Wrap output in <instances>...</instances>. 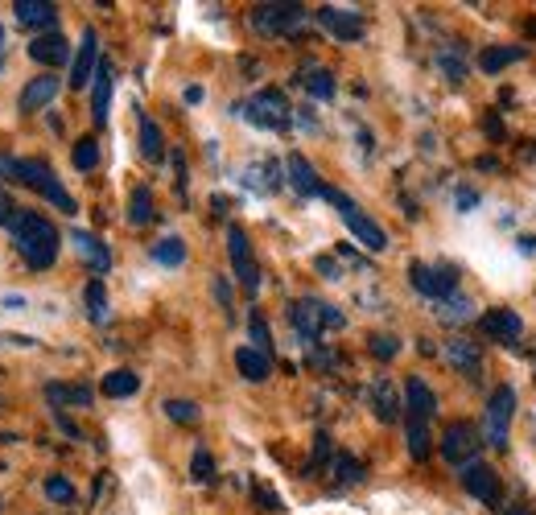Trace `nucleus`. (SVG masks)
<instances>
[{
    "label": "nucleus",
    "mask_w": 536,
    "mask_h": 515,
    "mask_svg": "<svg viewBox=\"0 0 536 515\" xmlns=\"http://www.w3.org/2000/svg\"><path fill=\"white\" fill-rule=\"evenodd\" d=\"M9 231H13V244L29 268H50L58 260V227L50 219L25 211L9 223Z\"/></svg>",
    "instance_id": "f257e3e1"
},
{
    "label": "nucleus",
    "mask_w": 536,
    "mask_h": 515,
    "mask_svg": "<svg viewBox=\"0 0 536 515\" xmlns=\"http://www.w3.org/2000/svg\"><path fill=\"white\" fill-rule=\"evenodd\" d=\"M13 178H21L33 194H42L54 211H62V215H75V198L66 194V186L58 182V174L46 165V161H13Z\"/></svg>",
    "instance_id": "f03ea898"
},
{
    "label": "nucleus",
    "mask_w": 536,
    "mask_h": 515,
    "mask_svg": "<svg viewBox=\"0 0 536 515\" xmlns=\"http://www.w3.org/2000/svg\"><path fill=\"white\" fill-rule=\"evenodd\" d=\"M322 198L339 206V215H343L347 231L359 239V244H363L367 252H384V248H388V235H384V227H380L376 219H367V215L359 211V206H355L347 194H339V190H330V186H326V190H322Z\"/></svg>",
    "instance_id": "7ed1b4c3"
},
{
    "label": "nucleus",
    "mask_w": 536,
    "mask_h": 515,
    "mask_svg": "<svg viewBox=\"0 0 536 515\" xmlns=\"http://www.w3.org/2000/svg\"><path fill=\"white\" fill-rule=\"evenodd\" d=\"M512 417H516V392L512 388H495L483 412V437L495 450H508V433H512Z\"/></svg>",
    "instance_id": "20e7f679"
},
{
    "label": "nucleus",
    "mask_w": 536,
    "mask_h": 515,
    "mask_svg": "<svg viewBox=\"0 0 536 515\" xmlns=\"http://www.w3.org/2000/svg\"><path fill=\"white\" fill-rule=\"evenodd\" d=\"M310 21V13L301 5H256L252 9V29L264 33V38H289L301 25Z\"/></svg>",
    "instance_id": "39448f33"
},
{
    "label": "nucleus",
    "mask_w": 536,
    "mask_h": 515,
    "mask_svg": "<svg viewBox=\"0 0 536 515\" xmlns=\"http://www.w3.org/2000/svg\"><path fill=\"white\" fill-rule=\"evenodd\" d=\"M479 450H483V437H479V429L475 425H466V421H454V425H446V433H442V458L450 462V466H471L475 458H479Z\"/></svg>",
    "instance_id": "423d86ee"
},
{
    "label": "nucleus",
    "mask_w": 536,
    "mask_h": 515,
    "mask_svg": "<svg viewBox=\"0 0 536 515\" xmlns=\"http://www.w3.org/2000/svg\"><path fill=\"white\" fill-rule=\"evenodd\" d=\"M409 281H413L417 293H425L433 301H446L458 289V272L446 268V264H438V268H433V264H409Z\"/></svg>",
    "instance_id": "0eeeda50"
},
{
    "label": "nucleus",
    "mask_w": 536,
    "mask_h": 515,
    "mask_svg": "<svg viewBox=\"0 0 536 515\" xmlns=\"http://www.w3.org/2000/svg\"><path fill=\"white\" fill-rule=\"evenodd\" d=\"M227 252H231V268H236L244 293H256L260 289V268H256V256H252L244 227H227Z\"/></svg>",
    "instance_id": "6e6552de"
},
{
    "label": "nucleus",
    "mask_w": 536,
    "mask_h": 515,
    "mask_svg": "<svg viewBox=\"0 0 536 515\" xmlns=\"http://www.w3.org/2000/svg\"><path fill=\"white\" fill-rule=\"evenodd\" d=\"M244 116H248L252 124H260V128L281 132V128H289V103H285V95H281V91H260V95H252V99H248Z\"/></svg>",
    "instance_id": "1a4fd4ad"
},
{
    "label": "nucleus",
    "mask_w": 536,
    "mask_h": 515,
    "mask_svg": "<svg viewBox=\"0 0 536 515\" xmlns=\"http://www.w3.org/2000/svg\"><path fill=\"white\" fill-rule=\"evenodd\" d=\"M462 487H466V495H475L479 503H487V507H495L499 499H504V487H499V478H495V470L491 466H483V462H471V466H462Z\"/></svg>",
    "instance_id": "9d476101"
},
{
    "label": "nucleus",
    "mask_w": 536,
    "mask_h": 515,
    "mask_svg": "<svg viewBox=\"0 0 536 515\" xmlns=\"http://www.w3.org/2000/svg\"><path fill=\"white\" fill-rule=\"evenodd\" d=\"M314 17H318V25H322V29H330L339 42H359V38H363V21H359V13H355V9H334V5H322Z\"/></svg>",
    "instance_id": "9b49d317"
},
{
    "label": "nucleus",
    "mask_w": 536,
    "mask_h": 515,
    "mask_svg": "<svg viewBox=\"0 0 536 515\" xmlns=\"http://www.w3.org/2000/svg\"><path fill=\"white\" fill-rule=\"evenodd\" d=\"M54 95H58V75L46 71V75L29 79V83L21 87L17 108H21V112H42V108H50V103H54Z\"/></svg>",
    "instance_id": "f8f14e48"
},
{
    "label": "nucleus",
    "mask_w": 536,
    "mask_h": 515,
    "mask_svg": "<svg viewBox=\"0 0 536 515\" xmlns=\"http://www.w3.org/2000/svg\"><path fill=\"white\" fill-rule=\"evenodd\" d=\"M289 322H293V330H297L301 338L314 342V338L322 334V301H318V297L293 301V305H289Z\"/></svg>",
    "instance_id": "ddd939ff"
},
{
    "label": "nucleus",
    "mask_w": 536,
    "mask_h": 515,
    "mask_svg": "<svg viewBox=\"0 0 536 515\" xmlns=\"http://www.w3.org/2000/svg\"><path fill=\"white\" fill-rule=\"evenodd\" d=\"M95 71H99V33H95V29H83V50H79V58H75L71 87H75V91L91 87Z\"/></svg>",
    "instance_id": "4468645a"
},
{
    "label": "nucleus",
    "mask_w": 536,
    "mask_h": 515,
    "mask_svg": "<svg viewBox=\"0 0 536 515\" xmlns=\"http://www.w3.org/2000/svg\"><path fill=\"white\" fill-rule=\"evenodd\" d=\"M479 326L491 342H508V347L524 334V322H520V314H512V309H491V314H483Z\"/></svg>",
    "instance_id": "2eb2a0df"
},
{
    "label": "nucleus",
    "mask_w": 536,
    "mask_h": 515,
    "mask_svg": "<svg viewBox=\"0 0 536 515\" xmlns=\"http://www.w3.org/2000/svg\"><path fill=\"white\" fill-rule=\"evenodd\" d=\"M433 412H438V396L429 392V384H425V380H417V375H413V380L405 384V417H413V421H425V425H429Z\"/></svg>",
    "instance_id": "dca6fc26"
},
{
    "label": "nucleus",
    "mask_w": 536,
    "mask_h": 515,
    "mask_svg": "<svg viewBox=\"0 0 536 515\" xmlns=\"http://www.w3.org/2000/svg\"><path fill=\"white\" fill-rule=\"evenodd\" d=\"M285 169H289V182H293V190L297 194H306V198H322V182H318V174H314V165L301 157V153H289V161H285Z\"/></svg>",
    "instance_id": "f3484780"
},
{
    "label": "nucleus",
    "mask_w": 536,
    "mask_h": 515,
    "mask_svg": "<svg viewBox=\"0 0 536 515\" xmlns=\"http://www.w3.org/2000/svg\"><path fill=\"white\" fill-rule=\"evenodd\" d=\"M446 363L450 367H458L462 375H479V342H471V338H450L446 342Z\"/></svg>",
    "instance_id": "a211bd4d"
},
{
    "label": "nucleus",
    "mask_w": 536,
    "mask_h": 515,
    "mask_svg": "<svg viewBox=\"0 0 536 515\" xmlns=\"http://www.w3.org/2000/svg\"><path fill=\"white\" fill-rule=\"evenodd\" d=\"M71 244H75V252H79L95 272H108V268H112V252L99 244L91 231H71Z\"/></svg>",
    "instance_id": "6ab92c4d"
},
{
    "label": "nucleus",
    "mask_w": 536,
    "mask_h": 515,
    "mask_svg": "<svg viewBox=\"0 0 536 515\" xmlns=\"http://www.w3.org/2000/svg\"><path fill=\"white\" fill-rule=\"evenodd\" d=\"M236 367H240V375H244L248 384H264L268 375H273V359L260 355L256 347H240L236 351Z\"/></svg>",
    "instance_id": "aec40b11"
},
{
    "label": "nucleus",
    "mask_w": 536,
    "mask_h": 515,
    "mask_svg": "<svg viewBox=\"0 0 536 515\" xmlns=\"http://www.w3.org/2000/svg\"><path fill=\"white\" fill-rule=\"evenodd\" d=\"M29 54L38 58L42 66H62L66 58H71V46H66L62 33H46V38H38V42L29 46Z\"/></svg>",
    "instance_id": "412c9836"
},
{
    "label": "nucleus",
    "mask_w": 536,
    "mask_h": 515,
    "mask_svg": "<svg viewBox=\"0 0 536 515\" xmlns=\"http://www.w3.org/2000/svg\"><path fill=\"white\" fill-rule=\"evenodd\" d=\"M108 99H112V71L99 62V71L91 79V116H95V124L108 120Z\"/></svg>",
    "instance_id": "4be33fe9"
},
{
    "label": "nucleus",
    "mask_w": 536,
    "mask_h": 515,
    "mask_svg": "<svg viewBox=\"0 0 536 515\" xmlns=\"http://www.w3.org/2000/svg\"><path fill=\"white\" fill-rule=\"evenodd\" d=\"M46 400L58 404V408H66V404L87 408V404L95 400V392H91L87 384H50V388H46Z\"/></svg>",
    "instance_id": "5701e85b"
},
{
    "label": "nucleus",
    "mask_w": 536,
    "mask_h": 515,
    "mask_svg": "<svg viewBox=\"0 0 536 515\" xmlns=\"http://www.w3.org/2000/svg\"><path fill=\"white\" fill-rule=\"evenodd\" d=\"M524 54H528L524 46H491V50H483V54H479V66H483L487 75H499V71H504V66L520 62Z\"/></svg>",
    "instance_id": "b1692460"
},
{
    "label": "nucleus",
    "mask_w": 536,
    "mask_h": 515,
    "mask_svg": "<svg viewBox=\"0 0 536 515\" xmlns=\"http://www.w3.org/2000/svg\"><path fill=\"white\" fill-rule=\"evenodd\" d=\"M13 13H17L21 25H50L54 21V5H50V0H17Z\"/></svg>",
    "instance_id": "393cba45"
},
{
    "label": "nucleus",
    "mask_w": 536,
    "mask_h": 515,
    "mask_svg": "<svg viewBox=\"0 0 536 515\" xmlns=\"http://www.w3.org/2000/svg\"><path fill=\"white\" fill-rule=\"evenodd\" d=\"M137 388H141V380H137V375H132L128 367H120V371H108V375H104V396L124 400V396H137Z\"/></svg>",
    "instance_id": "a878e982"
},
{
    "label": "nucleus",
    "mask_w": 536,
    "mask_h": 515,
    "mask_svg": "<svg viewBox=\"0 0 536 515\" xmlns=\"http://www.w3.org/2000/svg\"><path fill=\"white\" fill-rule=\"evenodd\" d=\"M149 219H153V194H149V186H137V190H132V198H128V223L145 227Z\"/></svg>",
    "instance_id": "bb28decb"
},
{
    "label": "nucleus",
    "mask_w": 536,
    "mask_h": 515,
    "mask_svg": "<svg viewBox=\"0 0 536 515\" xmlns=\"http://www.w3.org/2000/svg\"><path fill=\"white\" fill-rule=\"evenodd\" d=\"M372 400H376V417H380V421H396V417H400V396H396V388H392L388 380L376 384Z\"/></svg>",
    "instance_id": "cd10ccee"
},
{
    "label": "nucleus",
    "mask_w": 536,
    "mask_h": 515,
    "mask_svg": "<svg viewBox=\"0 0 536 515\" xmlns=\"http://www.w3.org/2000/svg\"><path fill=\"white\" fill-rule=\"evenodd\" d=\"M405 433H409V454H413L417 462H425V458H429V450H433V441H429V425H425V421L405 417Z\"/></svg>",
    "instance_id": "c85d7f7f"
},
{
    "label": "nucleus",
    "mask_w": 536,
    "mask_h": 515,
    "mask_svg": "<svg viewBox=\"0 0 536 515\" xmlns=\"http://www.w3.org/2000/svg\"><path fill=\"white\" fill-rule=\"evenodd\" d=\"M141 153H145L149 161H161V157H165L161 128H157V120H149V116H141Z\"/></svg>",
    "instance_id": "c756f323"
},
{
    "label": "nucleus",
    "mask_w": 536,
    "mask_h": 515,
    "mask_svg": "<svg viewBox=\"0 0 536 515\" xmlns=\"http://www.w3.org/2000/svg\"><path fill=\"white\" fill-rule=\"evenodd\" d=\"M153 260H157V264H165V268H178V264L186 260V244H182L178 235L161 239V244H153Z\"/></svg>",
    "instance_id": "7c9ffc66"
},
{
    "label": "nucleus",
    "mask_w": 536,
    "mask_h": 515,
    "mask_svg": "<svg viewBox=\"0 0 536 515\" xmlns=\"http://www.w3.org/2000/svg\"><path fill=\"white\" fill-rule=\"evenodd\" d=\"M83 297H87V318H91V322H108V293H104V281H91Z\"/></svg>",
    "instance_id": "2f4dec72"
},
{
    "label": "nucleus",
    "mask_w": 536,
    "mask_h": 515,
    "mask_svg": "<svg viewBox=\"0 0 536 515\" xmlns=\"http://www.w3.org/2000/svg\"><path fill=\"white\" fill-rule=\"evenodd\" d=\"M438 318L442 322H466V318H475V305L466 297H446V301H438Z\"/></svg>",
    "instance_id": "473e14b6"
},
{
    "label": "nucleus",
    "mask_w": 536,
    "mask_h": 515,
    "mask_svg": "<svg viewBox=\"0 0 536 515\" xmlns=\"http://www.w3.org/2000/svg\"><path fill=\"white\" fill-rule=\"evenodd\" d=\"M71 161H75V169H83V174H91V169L99 165V145L91 141V136H83V141L75 145V153H71Z\"/></svg>",
    "instance_id": "72a5a7b5"
},
{
    "label": "nucleus",
    "mask_w": 536,
    "mask_h": 515,
    "mask_svg": "<svg viewBox=\"0 0 536 515\" xmlns=\"http://www.w3.org/2000/svg\"><path fill=\"white\" fill-rule=\"evenodd\" d=\"M359 478H363V466H359L355 458L339 454V462H334V483H339V487H355Z\"/></svg>",
    "instance_id": "f704fd0d"
},
{
    "label": "nucleus",
    "mask_w": 536,
    "mask_h": 515,
    "mask_svg": "<svg viewBox=\"0 0 536 515\" xmlns=\"http://www.w3.org/2000/svg\"><path fill=\"white\" fill-rule=\"evenodd\" d=\"M190 478H194V483H211V478H215V458H211V450H194V458H190Z\"/></svg>",
    "instance_id": "c9c22d12"
},
{
    "label": "nucleus",
    "mask_w": 536,
    "mask_h": 515,
    "mask_svg": "<svg viewBox=\"0 0 536 515\" xmlns=\"http://www.w3.org/2000/svg\"><path fill=\"white\" fill-rule=\"evenodd\" d=\"M306 91H310L314 99H330V95H334V75L318 66V71L306 75Z\"/></svg>",
    "instance_id": "e433bc0d"
},
{
    "label": "nucleus",
    "mask_w": 536,
    "mask_h": 515,
    "mask_svg": "<svg viewBox=\"0 0 536 515\" xmlns=\"http://www.w3.org/2000/svg\"><path fill=\"white\" fill-rule=\"evenodd\" d=\"M165 417L178 421V425H194L198 421V404H190V400H165Z\"/></svg>",
    "instance_id": "4c0bfd02"
},
{
    "label": "nucleus",
    "mask_w": 536,
    "mask_h": 515,
    "mask_svg": "<svg viewBox=\"0 0 536 515\" xmlns=\"http://www.w3.org/2000/svg\"><path fill=\"white\" fill-rule=\"evenodd\" d=\"M248 330H252V342H256V351H260V355L273 351V334H268V322H264L260 314L248 318Z\"/></svg>",
    "instance_id": "58836bf2"
},
{
    "label": "nucleus",
    "mask_w": 536,
    "mask_h": 515,
    "mask_svg": "<svg viewBox=\"0 0 536 515\" xmlns=\"http://www.w3.org/2000/svg\"><path fill=\"white\" fill-rule=\"evenodd\" d=\"M46 499H50V503H71V499H75V487L66 483V478L50 474V478H46Z\"/></svg>",
    "instance_id": "ea45409f"
},
{
    "label": "nucleus",
    "mask_w": 536,
    "mask_h": 515,
    "mask_svg": "<svg viewBox=\"0 0 536 515\" xmlns=\"http://www.w3.org/2000/svg\"><path fill=\"white\" fill-rule=\"evenodd\" d=\"M396 351H400L396 334H372V355L376 359H396Z\"/></svg>",
    "instance_id": "a19ab883"
},
{
    "label": "nucleus",
    "mask_w": 536,
    "mask_h": 515,
    "mask_svg": "<svg viewBox=\"0 0 536 515\" xmlns=\"http://www.w3.org/2000/svg\"><path fill=\"white\" fill-rule=\"evenodd\" d=\"M442 71L450 75V83H462V79H466V62H462V58H454L450 50H442Z\"/></svg>",
    "instance_id": "79ce46f5"
},
{
    "label": "nucleus",
    "mask_w": 536,
    "mask_h": 515,
    "mask_svg": "<svg viewBox=\"0 0 536 515\" xmlns=\"http://www.w3.org/2000/svg\"><path fill=\"white\" fill-rule=\"evenodd\" d=\"M252 499H256L264 511H281V499H277L273 491H268V487H252Z\"/></svg>",
    "instance_id": "37998d69"
},
{
    "label": "nucleus",
    "mask_w": 536,
    "mask_h": 515,
    "mask_svg": "<svg viewBox=\"0 0 536 515\" xmlns=\"http://www.w3.org/2000/svg\"><path fill=\"white\" fill-rule=\"evenodd\" d=\"M326 458H330V437H326V433H318V445H314V462H310V470H314V466H322Z\"/></svg>",
    "instance_id": "c03bdc74"
},
{
    "label": "nucleus",
    "mask_w": 536,
    "mask_h": 515,
    "mask_svg": "<svg viewBox=\"0 0 536 515\" xmlns=\"http://www.w3.org/2000/svg\"><path fill=\"white\" fill-rule=\"evenodd\" d=\"M215 297H219L223 309H231V285H227L223 277H215Z\"/></svg>",
    "instance_id": "a18cd8bd"
},
{
    "label": "nucleus",
    "mask_w": 536,
    "mask_h": 515,
    "mask_svg": "<svg viewBox=\"0 0 536 515\" xmlns=\"http://www.w3.org/2000/svg\"><path fill=\"white\" fill-rule=\"evenodd\" d=\"M318 272H326V281H339V264L326 260V256H318Z\"/></svg>",
    "instance_id": "49530a36"
},
{
    "label": "nucleus",
    "mask_w": 536,
    "mask_h": 515,
    "mask_svg": "<svg viewBox=\"0 0 536 515\" xmlns=\"http://www.w3.org/2000/svg\"><path fill=\"white\" fill-rule=\"evenodd\" d=\"M0 223H5V227L13 223V202H9V194H5V190H0Z\"/></svg>",
    "instance_id": "de8ad7c7"
},
{
    "label": "nucleus",
    "mask_w": 536,
    "mask_h": 515,
    "mask_svg": "<svg viewBox=\"0 0 536 515\" xmlns=\"http://www.w3.org/2000/svg\"><path fill=\"white\" fill-rule=\"evenodd\" d=\"M475 202H479L475 190H458V206H475Z\"/></svg>",
    "instance_id": "09e8293b"
},
{
    "label": "nucleus",
    "mask_w": 536,
    "mask_h": 515,
    "mask_svg": "<svg viewBox=\"0 0 536 515\" xmlns=\"http://www.w3.org/2000/svg\"><path fill=\"white\" fill-rule=\"evenodd\" d=\"M203 99V87H186V103H198Z\"/></svg>",
    "instance_id": "8fccbe9b"
},
{
    "label": "nucleus",
    "mask_w": 536,
    "mask_h": 515,
    "mask_svg": "<svg viewBox=\"0 0 536 515\" xmlns=\"http://www.w3.org/2000/svg\"><path fill=\"white\" fill-rule=\"evenodd\" d=\"M504 515H532V511H524V507H512V511H504Z\"/></svg>",
    "instance_id": "3c124183"
},
{
    "label": "nucleus",
    "mask_w": 536,
    "mask_h": 515,
    "mask_svg": "<svg viewBox=\"0 0 536 515\" xmlns=\"http://www.w3.org/2000/svg\"><path fill=\"white\" fill-rule=\"evenodd\" d=\"M42 515H58V511H42Z\"/></svg>",
    "instance_id": "603ef678"
},
{
    "label": "nucleus",
    "mask_w": 536,
    "mask_h": 515,
    "mask_svg": "<svg viewBox=\"0 0 536 515\" xmlns=\"http://www.w3.org/2000/svg\"><path fill=\"white\" fill-rule=\"evenodd\" d=\"M0 42H5V33H0Z\"/></svg>",
    "instance_id": "864d4df0"
}]
</instances>
